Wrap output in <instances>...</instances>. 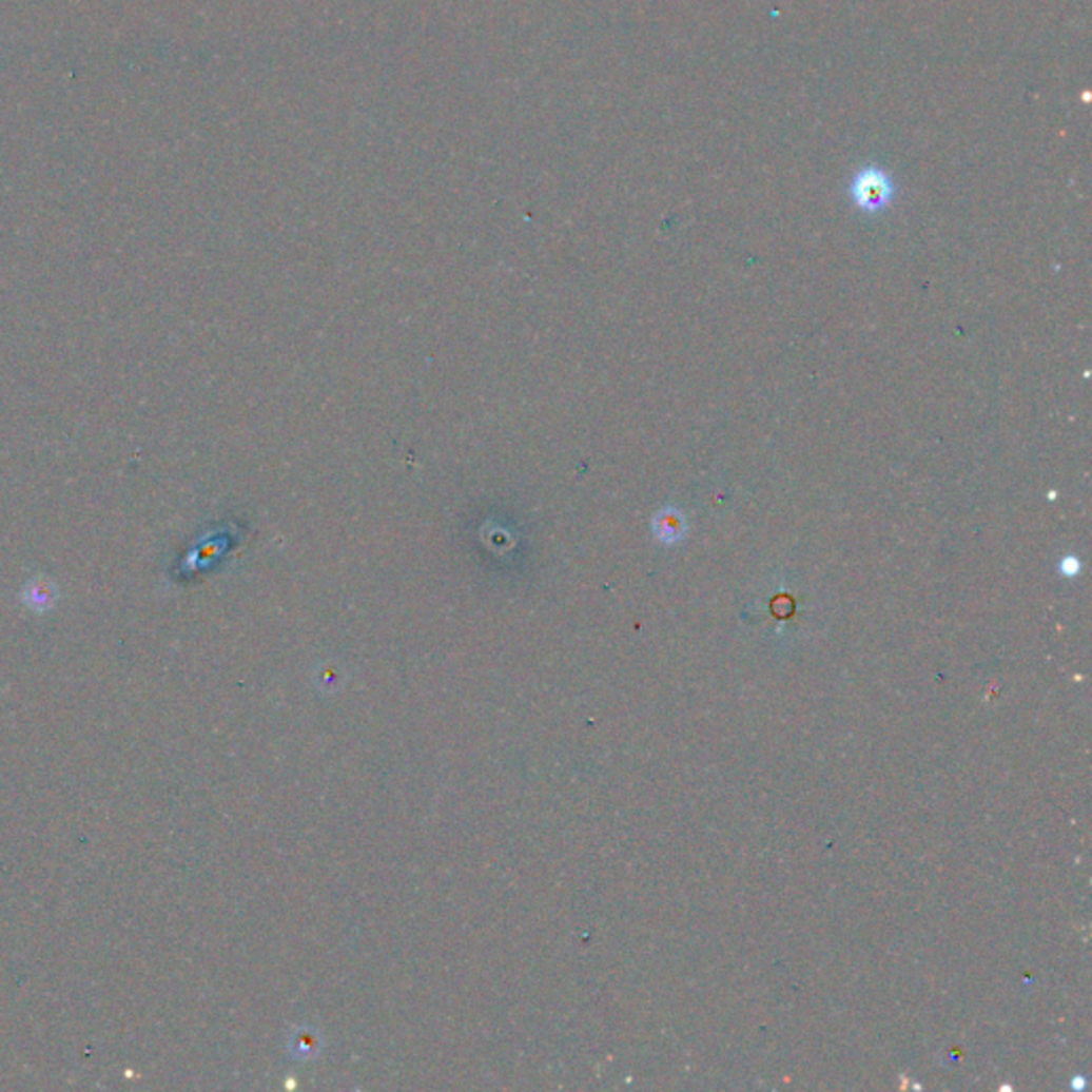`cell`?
I'll return each mask as SVG.
<instances>
[{
    "instance_id": "cell-4",
    "label": "cell",
    "mask_w": 1092,
    "mask_h": 1092,
    "mask_svg": "<svg viewBox=\"0 0 1092 1092\" xmlns=\"http://www.w3.org/2000/svg\"><path fill=\"white\" fill-rule=\"evenodd\" d=\"M1058 570L1065 577H1075V574H1079V560L1075 555H1065L1058 564Z\"/></svg>"
},
{
    "instance_id": "cell-1",
    "label": "cell",
    "mask_w": 1092,
    "mask_h": 1092,
    "mask_svg": "<svg viewBox=\"0 0 1092 1092\" xmlns=\"http://www.w3.org/2000/svg\"><path fill=\"white\" fill-rule=\"evenodd\" d=\"M850 197L854 206L866 214L881 212L894 197L892 177L883 169L869 164L854 175Z\"/></svg>"
},
{
    "instance_id": "cell-3",
    "label": "cell",
    "mask_w": 1092,
    "mask_h": 1092,
    "mask_svg": "<svg viewBox=\"0 0 1092 1092\" xmlns=\"http://www.w3.org/2000/svg\"><path fill=\"white\" fill-rule=\"evenodd\" d=\"M24 602H26V606H31L35 610H43V608L54 606V602H56V587H54V583L50 579H45V577L33 579L24 587Z\"/></svg>"
},
{
    "instance_id": "cell-2",
    "label": "cell",
    "mask_w": 1092,
    "mask_h": 1092,
    "mask_svg": "<svg viewBox=\"0 0 1092 1092\" xmlns=\"http://www.w3.org/2000/svg\"><path fill=\"white\" fill-rule=\"evenodd\" d=\"M654 531H656L658 540L664 544H675V542L683 540L685 531H687L685 514L679 512L677 508H664L654 519Z\"/></svg>"
}]
</instances>
